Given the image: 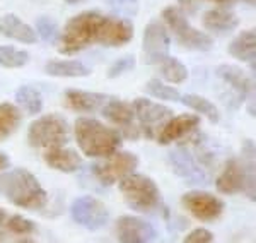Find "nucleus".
Here are the masks:
<instances>
[{
    "instance_id": "1",
    "label": "nucleus",
    "mask_w": 256,
    "mask_h": 243,
    "mask_svg": "<svg viewBox=\"0 0 256 243\" xmlns=\"http://www.w3.org/2000/svg\"><path fill=\"white\" fill-rule=\"evenodd\" d=\"M0 195L10 204L28 211H40L48 204V193L34 175L24 168H14L0 175Z\"/></svg>"
},
{
    "instance_id": "2",
    "label": "nucleus",
    "mask_w": 256,
    "mask_h": 243,
    "mask_svg": "<svg viewBox=\"0 0 256 243\" xmlns=\"http://www.w3.org/2000/svg\"><path fill=\"white\" fill-rule=\"evenodd\" d=\"M77 146L88 158H108L122 147V134L96 118L80 117L74 123Z\"/></svg>"
},
{
    "instance_id": "3",
    "label": "nucleus",
    "mask_w": 256,
    "mask_h": 243,
    "mask_svg": "<svg viewBox=\"0 0 256 243\" xmlns=\"http://www.w3.org/2000/svg\"><path fill=\"white\" fill-rule=\"evenodd\" d=\"M242 156L244 161L238 158L227 159L220 175L216 180V187L220 193L232 195L242 192L248 199L254 200V146L251 141L242 144Z\"/></svg>"
},
{
    "instance_id": "4",
    "label": "nucleus",
    "mask_w": 256,
    "mask_h": 243,
    "mask_svg": "<svg viewBox=\"0 0 256 243\" xmlns=\"http://www.w3.org/2000/svg\"><path fill=\"white\" fill-rule=\"evenodd\" d=\"M102 18L104 14L98 11H86L74 16L60 36L58 52L64 55H72L96 43L98 30Z\"/></svg>"
},
{
    "instance_id": "5",
    "label": "nucleus",
    "mask_w": 256,
    "mask_h": 243,
    "mask_svg": "<svg viewBox=\"0 0 256 243\" xmlns=\"http://www.w3.org/2000/svg\"><path fill=\"white\" fill-rule=\"evenodd\" d=\"M118 188L123 200L135 212H152L160 205L159 187L152 178L140 173H130L120 180Z\"/></svg>"
},
{
    "instance_id": "6",
    "label": "nucleus",
    "mask_w": 256,
    "mask_h": 243,
    "mask_svg": "<svg viewBox=\"0 0 256 243\" xmlns=\"http://www.w3.org/2000/svg\"><path fill=\"white\" fill-rule=\"evenodd\" d=\"M68 141V125L62 115H43L28 129V142L36 149L64 146Z\"/></svg>"
},
{
    "instance_id": "7",
    "label": "nucleus",
    "mask_w": 256,
    "mask_h": 243,
    "mask_svg": "<svg viewBox=\"0 0 256 243\" xmlns=\"http://www.w3.org/2000/svg\"><path fill=\"white\" fill-rule=\"evenodd\" d=\"M162 19L169 26V30L174 33L181 47L196 52H208L214 47V40L207 33L198 31L193 26H190L184 14L176 7H166L162 11Z\"/></svg>"
},
{
    "instance_id": "8",
    "label": "nucleus",
    "mask_w": 256,
    "mask_h": 243,
    "mask_svg": "<svg viewBox=\"0 0 256 243\" xmlns=\"http://www.w3.org/2000/svg\"><path fill=\"white\" fill-rule=\"evenodd\" d=\"M132 106H134L135 118L138 122L137 125L140 129V134H144L148 139L158 137L164 123L172 117L171 108L160 105V103L147 100V98H137L132 103Z\"/></svg>"
},
{
    "instance_id": "9",
    "label": "nucleus",
    "mask_w": 256,
    "mask_h": 243,
    "mask_svg": "<svg viewBox=\"0 0 256 243\" xmlns=\"http://www.w3.org/2000/svg\"><path fill=\"white\" fill-rule=\"evenodd\" d=\"M138 166V158L128 151H116L114 154L104 158V161L92 164V175L102 185H113L135 171Z\"/></svg>"
},
{
    "instance_id": "10",
    "label": "nucleus",
    "mask_w": 256,
    "mask_h": 243,
    "mask_svg": "<svg viewBox=\"0 0 256 243\" xmlns=\"http://www.w3.org/2000/svg\"><path fill=\"white\" fill-rule=\"evenodd\" d=\"M70 216L77 224L89 231H98L104 228L110 219V212L106 205L92 195L77 197L70 205Z\"/></svg>"
},
{
    "instance_id": "11",
    "label": "nucleus",
    "mask_w": 256,
    "mask_h": 243,
    "mask_svg": "<svg viewBox=\"0 0 256 243\" xmlns=\"http://www.w3.org/2000/svg\"><path fill=\"white\" fill-rule=\"evenodd\" d=\"M181 204L195 219L214 223L224 212V202L217 195L204 190H190L181 197Z\"/></svg>"
},
{
    "instance_id": "12",
    "label": "nucleus",
    "mask_w": 256,
    "mask_h": 243,
    "mask_svg": "<svg viewBox=\"0 0 256 243\" xmlns=\"http://www.w3.org/2000/svg\"><path fill=\"white\" fill-rule=\"evenodd\" d=\"M171 38H169L166 28L159 21H152L146 26L142 41V53L146 64H160L169 57Z\"/></svg>"
},
{
    "instance_id": "13",
    "label": "nucleus",
    "mask_w": 256,
    "mask_h": 243,
    "mask_svg": "<svg viewBox=\"0 0 256 243\" xmlns=\"http://www.w3.org/2000/svg\"><path fill=\"white\" fill-rule=\"evenodd\" d=\"M114 233L120 243H154L158 231L148 221L137 216H120L114 223Z\"/></svg>"
},
{
    "instance_id": "14",
    "label": "nucleus",
    "mask_w": 256,
    "mask_h": 243,
    "mask_svg": "<svg viewBox=\"0 0 256 243\" xmlns=\"http://www.w3.org/2000/svg\"><path fill=\"white\" fill-rule=\"evenodd\" d=\"M101 113L106 120L114 123L122 130L120 132L122 137L130 139V141H137L140 137V129L135 123V113L132 105L120 100H108L101 108Z\"/></svg>"
},
{
    "instance_id": "15",
    "label": "nucleus",
    "mask_w": 256,
    "mask_h": 243,
    "mask_svg": "<svg viewBox=\"0 0 256 243\" xmlns=\"http://www.w3.org/2000/svg\"><path fill=\"white\" fill-rule=\"evenodd\" d=\"M134 38V26L123 18L104 16L99 24L96 43L102 47H123Z\"/></svg>"
},
{
    "instance_id": "16",
    "label": "nucleus",
    "mask_w": 256,
    "mask_h": 243,
    "mask_svg": "<svg viewBox=\"0 0 256 243\" xmlns=\"http://www.w3.org/2000/svg\"><path fill=\"white\" fill-rule=\"evenodd\" d=\"M198 125H200V117L198 115L183 113V115H178V117H171L164 123V127L160 129L156 139H158L159 144L168 146V144L181 141V139L192 135L198 129Z\"/></svg>"
},
{
    "instance_id": "17",
    "label": "nucleus",
    "mask_w": 256,
    "mask_h": 243,
    "mask_svg": "<svg viewBox=\"0 0 256 243\" xmlns=\"http://www.w3.org/2000/svg\"><path fill=\"white\" fill-rule=\"evenodd\" d=\"M169 163L176 175L186 178L188 182H205L207 178L204 168L196 161L195 156L190 154V151L183 149V147L169 152Z\"/></svg>"
},
{
    "instance_id": "18",
    "label": "nucleus",
    "mask_w": 256,
    "mask_h": 243,
    "mask_svg": "<svg viewBox=\"0 0 256 243\" xmlns=\"http://www.w3.org/2000/svg\"><path fill=\"white\" fill-rule=\"evenodd\" d=\"M108 101V96L102 93L80 91V89H68L64 93V105L72 112L92 113L98 112Z\"/></svg>"
},
{
    "instance_id": "19",
    "label": "nucleus",
    "mask_w": 256,
    "mask_h": 243,
    "mask_svg": "<svg viewBox=\"0 0 256 243\" xmlns=\"http://www.w3.org/2000/svg\"><path fill=\"white\" fill-rule=\"evenodd\" d=\"M44 163L50 168L62 173H74L82 166V158L79 152L68 147L58 146V147H50L44 152Z\"/></svg>"
},
{
    "instance_id": "20",
    "label": "nucleus",
    "mask_w": 256,
    "mask_h": 243,
    "mask_svg": "<svg viewBox=\"0 0 256 243\" xmlns=\"http://www.w3.org/2000/svg\"><path fill=\"white\" fill-rule=\"evenodd\" d=\"M0 35L26 45H32L38 40V35H36V31L32 30L30 24L22 23L14 14H6L0 18Z\"/></svg>"
},
{
    "instance_id": "21",
    "label": "nucleus",
    "mask_w": 256,
    "mask_h": 243,
    "mask_svg": "<svg viewBox=\"0 0 256 243\" xmlns=\"http://www.w3.org/2000/svg\"><path fill=\"white\" fill-rule=\"evenodd\" d=\"M204 26L217 35H229L239 26V19L234 12L224 9V7H217V9H210L204 14Z\"/></svg>"
},
{
    "instance_id": "22",
    "label": "nucleus",
    "mask_w": 256,
    "mask_h": 243,
    "mask_svg": "<svg viewBox=\"0 0 256 243\" xmlns=\"http://www.w3.org/2000/svg\"><path fill=\"white\" fill-rule=\"evenodd\" d=\"M217 76L236 91L239 103H242L246 100L248 94L251 91V81L248 79L246 74L242 72L241 69L236 67V65L222 64L217 67Z\"/></svg>"
},
{
    "instance_id": "23",
    "label": "nucleus",
    "mask_w": 256,
    "mask_h": 243,
    "mask_svg": "<svg viewBox=\"0 0 256 243\" xmlns=\"http://www.w3.org/2000/svg\"><path fill=\"white\" fill-rule=\"evenodd\" d=\"M230 57L241 60V62H250L251 69H254V57H256V36L253 30L242 31L230 41V45L227 47Z\"/></svg>"
},
{
    "instance_id": "24",
    "label": "nucleus",
    "mask_w": 256,
    "mask_h": 243,
    "mask_svg": "<svg viewBox=\"0 0 256 243\" xmlns=\"http://www.w3.org/2000/svg\"><path fill=\"white\" fill-rule=\"evenodd\" d=\"M44 72L53 77H88L90 69L79 60H50L44 65Z\"/></svg>"
},
{
    "instance_id": "25",
    "label": "nucleus",
    "mask_w": 256,
    "mask_h": 243,
    "mask_svg": "<svg viewBox=\"0 0 256 243\" xmlns=\"http://www.w3.org/2000/svg\"><path fill=\"white\" fill-rule=\"evenodd\" d=\"M20 120H22V115H20L18 106L12 103L0 105V142L9 139L19 129Z\"/></svg>"
},
{
    "instance_id": "26",
    "label": "nucleus",
    "mask_w": 256,
    "mask_h": 243,
    "mask_svg": "<svg viewBox=\"0 0 256 243\" xmlns=\"http://www.w3.org/2000/svg\"><path fill=\"white\" fill-rule=\"evenodd\" d=\"M16 103L28 115H38L43 110V96L32 86H20L16 91Z\"/></svg>"
},
{
    "instance_id": "27",
    "label": "nucleus",
    "mask_w": 256,
    "mask_h": 243,
    "mask_svg": "<svg viewBox=\"0 0 256 243\" xmlns=\"http://www.w3.org/2000/svg\"><path fill=\"white\" fill-rule=\"evenodd\" d=\"M180 101L183 103L184 106H188V108L195 110V112H198L200 115L207 117L212 123H217L218 118H220L217 106L214 105L212 101H208L207 98L200 96V94H181Z\"/></svg>"
},
{
    "instance_id": "28",
    "label": "nucleus",
    "mask_w": 256,
    "mask_h": 243,
    "mask_svg": "<svg viewBox=\"0 0 256 243\" xmlns=\"http://www.w3.org/2000/svg\"><path fill=\"white\" fill-rule=\"evenodd\" d=\"M160 74L164 79L172 84H180L188 79V69L172 57H168L166 60L160 62Z\"/></svg>"
},
{
    "instance_id": "29",
    "label": "nucleus",
    "mask_w": 256,
    "mask_h": 243,
    "mask_svg": "<svg viewBox=\"0 0 256 243\" xmlns=\"http://www.w3.org/2000/svg\"><path fill=\"white\" fill-rule=\"evenodd\" d=\"M30 62V53L14 47H0V67L18 69Z\"/></svg>"
},
{
    "instance_id": "30",
    "label": "nucleus",
    "mask_w": 256,
    "mask_h": 243,
    "mask_svg": "<svg viewBox=\"0 0 256 243\" xmlns=\"http://www.w3.org/2000/svg\"><path fill=\"white\" fill-rule=\"evenodd\" d=\"M144 89H146V93H148L150 96L158 98V100H162V101H180V98H181V93L178 91L176 88L162 84L159 79H150Z\"/></svg>"
},
{
    "instance_id": "31",
    "label": "nucleus",
    "mask_w": 256,
    "mask_h": 243,
    "mask_svg": "<svg viewBox=\"0 0 256 243\" xmlns=\"http://www.w3.org/2000/svg\"><path fill=\"white\" fill-rule=\"evenodd\" d=\"M36 31H38L40 38L43 41H46V43H53V41L58 40V24L55 23L52 18H48V16H40L38 19H36Z\"/></svg>"
},
{
    "instance_id": "32",
    "label": "nucleus",
    "mask_w": 256,
    "mask_h": 243,
    "mask_svg": "<svg viewBox=\"0 0 256 243\" xmlns=\"http://www.w3.org/2000/svg\"><path fill=\"white\" fill-rule=\"evenodd\" d=\"M6 229L14 234H31L36 231V224L34 221L28 219V217H22L19 214H14V216H9L6 219Z\"/></svg>"
},
{
    "instance_id": "33",
    "label": "nucleus",
    "mask_w": 256,
    "mask_h": 243,
    "mask_svg": "<svg viewBox=\"0 0 256 243\" xmlns=\"http://www.w3.org/2000/svg\"><path fill=\"white\" fill-rule=\"evenodd\" d=\"M111 12L116 18H134L138 12V0H108Z\"/></svg>"
},
{
    "instance_id": "34",
    "label": "nucleus",
    "mask_w": 256,
    "mask_h": 243,
    "mask_svg": "<svg viewBox=\"0 0 256 243\" xmlns=\"http://www.w3.org/2000/svg\"><path fill=\"white\" fill-rule=\"evenodd\" d=\"M134 67H135V57L125 55L111 65L110 71H108V77L110 79H116V77H120L122 74H126L128 71H132Z\"/></svg>"
},
{
    "instance_id": "35",
    "label": "nucleus",
    "mask_w": 256,
    "mask_h": 243,
    "mask_svg": "<svg viewBox=\"0 0 256 243\" xmlns=\"http://www.w3.org/2000/svg\"><path fill=\"white\" fill-rule=\"evenodd\" d=\"M183 243H214V233L207 228H195L184 236Z\"/></svg>"
},
{
    "instance_id": "36",
    "label": "nucleus",
    "mask_w": 256,
    "mask_h": 243,
    "mask_svg": "<svg viewBox=\"0 0 256 243\" xmlns=\"http://www.w3.org/2000/svg\"><path fill=\"white\" fill-rule=\"evenodd\" d=\"M178 2H180V7L184 12H190V14L196 12V4L193 2V0H178Z\"/></svg>"
},
{
    "instance_id": "37",
    "label": "nucleus",
    "mask_w": 256,
    "mask_h": 243,
    "mask_svg": "<svg viewBox=\"0 0 256 243\" xmlns=\"http://www.w3.org/2000/svg\"><path fill=\"white\" fill-rule=\"evenodd\" d=\"M10 166V159L6 152H0V171H6Z\"/></svg>"
},
{
    "instance_id": "38",
    "label": "nucleus",
    "mask_w": 256,
    "mask_h": 243,
    "mask_svg": "<svg viewBox=\"0 0 256 243\" xmlns=\"http://www.w3.org/2000/svg\"><path fill=\"white\" fill-rule=\"evenodd\" d=\"M9 217V214H7V211L4 207H0V224L6 223V219Z\"/></svg>"
},
{
    "instance_id": "39",
    "label": "nucleus",
    "mask_w": 256,
    "mask_h": 243,
    "mask_svg": "<svg viewBox=\"0 0 256 243\" xmlns=\"http://www.w3.org/2000/svg\"><path fill=\"white\" fill-rule=\"evenodd\" d=\"M210 2H216L218 6H229V4H232V0H210Z\"/></svg>"
},
{
    "instance_id": "40",
    "label": "nucleus",
    "mask_w": 256,
    "mask_h": 243,
    "mask_svg": "<svg viewBox=\"0 0 256 243\" xmlns=\"http://www.w3.org/2000/svg\"><path fill=\"white\" fill-rule=\"evenodd\" d=\"M6 240H7V234L4 231H0V243H6Z\"/></svg>"
},
{
    "instance_id": "41",
    "label": "nucleus",
    "mask_w": 256,
    "mask_h": 243,
    "mask_svg": "<svg viewBox=\"0 0 256 243\" xmlns=\"http://www.w3.org/2000/svg\"><path fill=\"white\" fill-rule=\"evenodd\" d=\"M16 243H36V241L31 240V238H24V240H19V241H16Z\"/></svg>"
},
{
    "instance_id": "42",
    "label": "nucleus",
    "mask_w": 256,
    "mask_h": 243,
    "mask_svg": "<svg viewBox=\"0 0 256 243\" xmlns=\"http://www.w3.org/2000/svg\"><path fill=\"white\" fill-rule=\"evenodd\" d=\"M65 2H68V4H77V2H80V0H65Z\"/></svg>"
},
{
    "instance_id": "43",
    "label": "nucleus",
    "mask_w": 256,
    "mask_h": 243,
    "mask_svg": "<svg viewBox=\"0 0 256 243\" xmlns=\"http://www.w3.org/2000/svg\"><path fill=\"white\" fill-rule=\"evenodd\" d=\"M244 2H248V4H254V0H244Z\"/></svg>"
}]
</instances>
